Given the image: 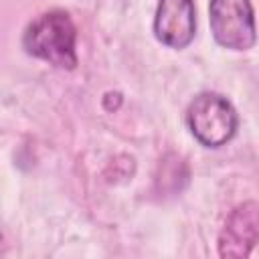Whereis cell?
Segmentation results:
<instances>
[{
	"mask_svg": "<svg viewBox=\"0 0 259 259\" xmlns=\"http://www.w3.org/2000/svg\"><path fill=\"white\" fill-rule=\"evenodd\" d=\"M208 20L214 40L233 51L255 45V20L251 0H210Z\"/></svg>",
	"mask_w": 259,
	"mask_h": 259,
	"instance_id": "3957f363",
	"label": "cell"
},
{
	"mask_svg": "<svg viewBox=\"0 0 259 259\" xmlns=\"http://www.w3.org/2000/svg\"><path fill=\"white\" fill-rule=\"evenodd\" d=\"M259 239L257 202L249 200L239 204L227 219L219 237L221 257H247Z\"/></svg>",
	"mask_w": 259,
	"mask_h": 259,
	"instance_id": "5b68a950",
	"label": "cell"
},
{
	"mask_svg": "<svg viewBox=\"0 0 259 259\" xmlns=\"http://www.w3.org/2000/svg\"><path fill=\"white\" fill-rule=\"evenodd\" d=\"M186 123L202 146L221 148L235 136L239 119L235 107L223 95L204 91L190 101Z\"/></svg>",
	"mask_w": 259,
	"mask_h": 259,
	"instance_id": "7a4b0ae2",
	"label": "cell"
},
{
	"mask_svg": "<svg viewBox=\"0 0 259 259\" xmlns=\"http://www.w3.org/2000/svg\"><path fill=\"white\" fill-rule=\"evenodd\" d=\"M196 32V12L192 0H160L154 18L156 38L170 49H184Z\"/></svg>",
	"mask_w": 259,
	"mask_h": 259,
	"instance_id": "277c9868",
	"label": "cell"
},
{
	"mask_svg": "<svg viewBox=\"0 0 259 259\" xmlns=\"http://www.w3.org/2000/svg\"><path fill=\"white\" fill-rule=\"evenodd\" d=\"M75 42L77 28L65 10H49L38 14L22 34V47L28 55L59 69H75Z\"/></svg>",
	"mask_w": 259,
	"mask_h": 259,
	"instance_id": "6da1fadb",
	"label": "cell"
}]
</instances>
